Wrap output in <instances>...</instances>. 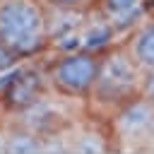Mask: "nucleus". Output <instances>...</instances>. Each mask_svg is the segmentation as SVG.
I'll list each match as a JSON object with an SVG mask.
<instances>
[{
	"label": "nucleus",
	"mask_w": 154,
	"mask_h": 154,
	"mask_svg": "<svg viewBox=\"0 0 154 154\" xmlns=\"http://www.w3.org/2000/svg\"><path fill=\"white\" fill-rule=\"evenodd\" d=\"M142 82H144V70L128 51L125 38L118 41L106 53H101L91 94L84 101V113L91 118L108 120L120 106L142 96Z\"/></svg>",
	"instance_id": "1"
},
{
	"label": "nucleus",
	"mask_w": 154,
	"mask_h": 154,
	"mask_svg": "<svg viewBox=\"0 0 154 154\" xmlns=\"http://www.w3.org/2000/svg\"><path fill=\"white\" fill-rule=\"evenodd\" d=\"M0 43L19 63L51 51L46 7L38 0H0Z\"/></svg>",
	"instance_id": "2"
},
{
	"label": "nucleus",
	"mask_w": 154,
	"mask_h": 154,
	"mask_svg": "<svg viewBox=\"0 0 154 154\" xmlns=\"http://www.w3.org/2000/svg\"><path fill=\"white\" fill-rule=\"evenodd\" d=\"M99 63H101L99 53H89V51H79V48L58 51L48 63H43L51 94L84 106L87 96L91 94L96 72H99Z\"/></svg>",
	"instance_id": "3"
},
{
	"label": "nucleus",
	"mask_w": 154,
	"mask_h": 154,
	"mask_svg": "<svg viewBox=\"0 0 154 154\" xmlns=\"http://www.w3.org/2000/svg\"><path fill=\"white\" fill-rule=\"evenodd\" d=\"M108 128L113 135L116 152L147 154V144L154 128V103L144 96L128 101L108 118Z\"/></svg>",
	"instance_id": "4"
},
{
	"label": "nucleus",
	"mask_w": 154,
	"mask_h": 154,
	"mask_svg": "<svg viewBox=\"0 0 154 154\" xmlns=\"http://www.w3.org/2000/svg\"><path fill=\"white\" fill-rule=\"evenodd\" d=\"M51 89H48V82H46V70L43 65H26V67H19V72H14L5 89L0 91V99L5 103V108L10 111V116L34 106L36 101H41L43 96H48Z\"/></svg>",
	"instance_id": "5"
},
{
	"label": "nucleus",
	"mask_w": 154,
	"mask_h": 154,
	"mask_svg": "<svg viewBox=\"0 0 154 154\" xmlns=\"http://www.w3.org/2000/svg\"><path fill=\"white\" fill-rule=\"evenodd\" d=\"M91 10L125 38L142 19L149 17V0H96Z\"/></svg>",
	"instance_id": "6"
},
{
	"label": "nucleus",
	"mask_w": 154,
	"mask_h": 154,
	"mask_svg": "<svg viewBox=\"0 0 154 154\" xmlns=\"http://www.w3.org/2000/svg\"><path fill=\"white\" fill-rule=\"evenodd\" d=\"M118 41H123V36L103 19L99 17L94 10L87 12V19L77 34V41H75V48L79 51H89V53H106L111 46H116Z\"/></svg>",
	"instance_id": "7"
},
{
	"label": "nucleus",
	"mask_w": 154,
	"mask_h": 154,
	"mask_svg": "<svg viewBox=\"0 0 154 154\" xmlns=\"http://www.w3.org/2000/svg\"><path fill=\"white\" fill-rule=\"evenodd\" d=\"M125 46L142 70H154V17L142 19L125 36Z\"/></svg>",
	"instance_id": "8"
},
{
	"label": "nucleus",
	"mask_w": 154,
	"mask_h": 154,
	"mask_svg": "<svg viewBox=\"0 0 154 154\" xmlns=\"http://www.w3.org/2000/svg\"><path fill=\"white\" fill-rule=\"evenodd\" d=\"M41 152V135L17 125V123H7V147L5 154H38Z\"/></svg>",
	"instance_id": "9"
},
{
	"label": "nucleus",
	"mask_w": 154,
	"mask_h": 154,
	"mask_svg": "<svg viewBox=\"0 0 154 154\" xmlns=\"http://www.w3.org/2000/svg\"><path fill=\"white\" fill-rule=\"evenodd\" d=\"M43 7H63V10H91L96 0H38Z\"/></svg>",
	"instance_id": "10"
},
{
	"label": "nucleus",
	"mask_w": 154,
	"mask_h": 154,
	"mask_svg": "<svg viewBox=\"0 0 154 154\" xmlns=\"http://www.w3.org/2000/svg\"><path fill=\"white\" fill-rule=\"evenodd\" d=\"M14 65H19V60H17V58H14V55L0 43V75H5L7 70H12Z\"/></svg>",
	"instance_id": "11"
},
{
	"label": "nucleus",
	"mask_w": 154,
	"mask_h": 154,
	"mask_svg": "<svg viewBox=\"0 0 154 154\" xmlns=\"http://www.w3.org/2000/svg\"><path fill=\"white\" fill-rule=\"evenodd\" d=\"M142 96L154 103V70H144V82H142Z\"/></svg>",
	"instance_id": "12"
},
{
	"label": "nucleus",
	"mask_w": 154,
	"mask_h": 154,
	"mask_svg": "<svg viewBox=\"0 0 154 154\" xmlns=\"http://www.w3.org/2000/svg\"><path fill=\"white\" fill-rule=\"evenodd\" d=\"M10 123V111L5 108V103H2V99H0V128H5Z\"/></svg>",
	"instance_id": "13"
},
{
	"label": "nucleus",
	"mask_w": 154,
	"mask_h": 154,
	"mask_svg": "<svg viewBox=\"0 0 154 154\" xmlns=\"http://www.w3.org/2000/svg\"><path fill=\"white\" fill-rule=\"evenodd\" d=\"M5 147H7V125L0 128V154H5Z\"/></svg>",
	"instance_id": "14"
},
{
	"label": "nucleus",
	"mask_w": 154,
	"mask_h": 154,
	"mask_svg": "<svg viewBox=\"0 0 154 154\" xmlns=\"http://www.w3.org/2000/svg\"><path fill=\"white\" fill-rule=\"evenodd\" d=\"M147 154H154V128H152V137H149V144H147Z\"/></svg>",
	"instance_id": "15"
}]
</instances>
